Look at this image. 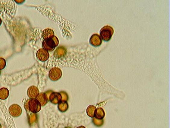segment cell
I'll return each mask as SVG.
<instances>
[{
  "instance_id": "14",
  "label": "cell",
  "mask_w": 170,
  "mask_h": 128,
  "mask_svg": "<svg viewBox=\"0 0 170 128\" xmlns=\"http://www.w3.org/2000/svg\"><path fill=\"white\" fill-rule=\"evenodd\" d=\"M9 90L7 88H3L0 89V99H7L9 95Z\"/></svg>"
},
{
  "instance_id": "22",
  "label": "cell",
  "mask_w": 170,
  "mask_h": 128,
  "mask_svg": "<svg viewBox=\"0 0 170 128\" xmlns=\"http://www.w3.org/2000/svg\"><path fill=\"white\" fill-rule=\"evenodd\" d=\"M2 19H1V18H0V26L2 25Z\"/></svg>"
},
{
  "instance_id": "15",
  "label": "cell",
  "mask_w": 170,
  "mask_h": 128,
  "mask_svg": "<svg viewBox=\"0 0 170 128\" xmlns=\"http://www.w3.org/2000/svg\"><path fill=\"white\" fill-rule=\"evenodd\" d=\"M58 104V108L59 111L61 112H66L69 108V105L67 102L61 101Z\"/></svg>"
},
{
  "instance_id": "3",
  "label": "cell",
  "mask_w": 170,
  "mask_h": 128,
  "mask_svg": "<svg viewBox=\"0 0 170 128\" xmlns=\"http://www.w3.org/2000/svg\"><path fill=\"white\" fill-rule=\"evenodd\" d=\"M99 33L102 39L104 41H108L111 40L112 37L114 30L112 27L106 25L102 28Z\"/></svg>"
},
{
  "instance_id": "1",
  "label": "cell",
  "mask_w": 170,
  "mask_h": 128,
  "mask_svg": "<svg viewBox=\"0 0 170 128\" xmlns=\"http://www.w3.org/2000/svg\"><path fill=\"white\" fill-rule=\"evenodd\" d=\"M41 107L40 103L36 99L28 100L24 105L25 109L27 112L35 114L40 112Z\"/></svg>"
},
{
  "instance_id": "8",
  "label": "cell",
  "mask_w": 170,
  "mask_h": 128,
  "mask_svg": "<svg viewBox=\"0 0 170 128\" xmlns=\"http://www.w3.org/2000/svg\"><path fill=\"white\" fill-rule=\"evenodd\" d=\"M90 44L95 47H99L101 45L102 43V39L98 34H94L91 36L90 38Z\"/></svg>"
},
{
  "instance_id": "10",
  "label": "cell",
  "mask_w": 170,
  "mask_h": 128,
  "mask_svg": "<svg viewBox=\"0 0 170 128\" xmlns=\"http://www.w3.org/2000/svg\"><path fill=\"white\" fill-rule=\"evenodd\" d=\"M36 99L38 100L41 106H45L47 103L48 101L49 100L48 97L46 93H39Z\"/></svg>"
},
{
  "instance_id": "13",
  "label": "cell",
  "mask_w": 170,
  "mask_h": 128,
  "mask_svg": "<svg viewBox=\"0 0 170 128\" xmlns=\"http://www.w3.org/2000/svg\"><path fill=\"white\" fill-rule=\"evenodd\" d=\"M105 116V113L102 108H98L96 109L94 117L98 119L102 120L104 118Z\"/></svg>"
},
{
  "instance_id": "21",
  "label": "cell",
  "mask_w": 170,
  "mask_h": 128,
  "mask_svg": "<svg viewBox=\"0 0 170 128\" xmlns=\"http://www.w3.org/2000/svg\"><path fill=\"white\" fill-rule=\"evenodd\" d=\"M77 128H86L85 127L83 126H79Z\"/></svg>"
},
{
  "instance_id": "24",
  "label": "cell",
  "mask_w": 170,
  "mask_h": 128,
  "mask_svg": "<svg viewBox=\"0 0 170 128\" xmlns=\"http://www.w3.org/2000/svg\"><path fill=\"white\" fill-rule=\"evenodd\" d=\"M70 128V127H66V128Z\"/></svg>"
},
{
  "instance_id": "2",
  "label": "cell",
  "mask_w": 170,
  "mask_h": 128,
  "mask_svg": "<svg viewBox=\"0 0 170 128\" xmlns=\"http://www.w3.org/2000/svg\"><path fill=\"white\" fill-rule=\"evenodd\" d=\"M59 42L58 38L54 36L52 38L43 40L42 44V48L48 51H52L58 45Z\"/></svg>"
},
{
  "instance_id": "25",
  "label": "cell",
  "mask_w": 170,
  "mask_h": 128,
  "mask_svg": "<svg viewBox=\"0 0 170 128\" xmlns=\"http://www.w3.org/2000/svg\"><path fill=\"white\" fill-rule=\"evenodd\" d=\"M1 71H0V74H1Z\"/></svg>"
},
{
  "instance_id": "18",
  "label": "cell",
  "mask_w": 170,
  "mask_h": 128,
  "mask_svg": "<svg viewBox=\"0 0 170 128\" xmlns=\"http://www.w3.org/2000/svg\"><path fill=\"white\" fill-rule=\"evenodd\" d=\"M36 118H37V116H36V114L32 113V114H30V117H29V122L31 124L34 123L36 122Z\"/></svg>"
},
{
  "instance_id": "17",
  "label": "cell",
  "mask_w": 170,
  "mask_h": 128,
  "mask_svg": "<svg viewBox=\"0 0 170 128\" xmlns=\"http://www.w3.org/2000/svg\"><path fill=\"white\" fill-rule=\"evenodd\" d=\"M92 122L95 126L97 127L101 126L104 123L103 120L98 119L93 117L92 118Z\"/></svg>"
},
{
  "instance_id": "6",
  "label": "cell",
  "mask_w": 170,
  "mask_h": 128,
  "mask_svg": "<svg viewBox=\"0 0 170 128\" xmlns=\"http://www.w3.org/2000/svg\"><path fill=\"white\" fill-rule=\"evenodd\" d=\"M37 59L41 62L47 61L49 57V54L48 51L43 48L38 50L36 53Z\"/></svg>"
},
{
  "instance_id": "5",
  "label": "cell",
  "mask_w": 170,
  "mask_h": 128,
  "mask_svg": "<svg viewBox=\"0 0 170 128\" xmlns=\"http://www.w3.org/2000/svg\"><path fill=\"white\" fill-rule=\"evenodd\" d=\"M10 115L14 117H18L21 115L22 109L19 105L14 104L10 106L9 109Z\"/></svg>"
},
{
  "instance_id": "11",
  "label": "cell",
  "mask_w": 170,
  "mask_h": 128,
  "mask_svg": "<svg viewBox=\"0 0 170 128\" xmlns=\"http://www.w3.org/2000/svg\"><path fill=\"white\" fill-rule=\"evenodd\" d=\"M55 35L54 31L52 29L46 28L43 30L42 34V37L43 40L52 38Z\"/></svg>"
},
{
  "instance_id": "20",
  "label": "cell",
  "mask_w": 170,
  "mask_h": 128,
  "mask_svg": "<svg viewBox=\"0 0 170 128\" xmlns=\"http://www.w3.org/2000/svg\"><path fill=\"white\" fill-rule=\"evenodd\" d=\"M61 95V101L67 102L68 100V96L66 92L61 91L60 92Z\"/></svg>"
},
{
  "instance_id": "23",
  "label": "cell",
  "mask_w": 170,
  "mask_h": 128,
  "mask_svg": "<svg viewBox=\"0 0 170 128\" xmlns=\"http://www.w3.org/2000/svg\"><path fill=\"white\" fill-rule=\"evenodd\" d=\"M0 128H2V126H1V124H0Z\"/></svg>"
},
{
  "instance_id": "16",
  "label": "cell",
  "mask_w": 170,
  "mask_h": 128,
  "mask_svg": "<svg viewBox=\"0 0 170 128\" xmlns=\"http://www.w3.org/2000/svg\"><path fill=\"white\" fill-rule=\"evenodd\" d=\"M96 107H94V106H89L87 109V113L88 116L90 117L93 118L94 117V115H95V110H96Z\"/></svg>"
},
{
  "instance_id": "9",
  "label": "cell",
  "mask_w": 170,
  "mask_h": 128,
  "mask_svg": "<svg viewBox=\"0 0 170 128\" xmlns=\"http://www.w3.org/2000/svg\"><path fill=\"white\" fill-rule=\"evenodd\" d=\"M39 93V89L36 86H32L28 89V96L30 99H36Z\"/></svg>"
},
{
  "instance_id": "19",
  "label": "cell",
  "mask_w": 170,
  "mask_h": 128,
  "mask_svg": "<svg viewBox=\"0 0 170 128\" xmlns=\"http://www.w3.org/2000/svg\"><path fill=\"white\" fill-rule=\"evenodd\" d=\"M6 61L4 58H0V71L4 69L6 66Z\"/></svg>"
},
{
  "instance_id": "4",
  "label": "cell",
  "mask_w": 170,
  "mask_h": 128,
  "mask_svg": "<svg viewBox=\"0 0 170 128\" xmlns=\"http://www.w3.org/2000/svg\"><path fill=\"white\" fill-rule=\"evenodd\" d=\"M62 75L61 70L60 68L57 67H53L51 69L49 74V79L53 81L58 80L61 77Z\"/></svg>"
},
{
  "instance_id": "12",
  "label": "cell",
  "mask_w": 170,
  "mask_h": 128,
  "mask_svg": "<svg viewBox=\"0 0 170 128\" xmlns=\"http://www.w3.org/2000/svg\"><path fill=\"white\" fill-rule=\"evenodd\" d=\"M66 48L63 46L59 47L57 48L55 52V57L58 58L63 57V56L66 54Z\"/></svg>"
},
{
  "instance_id": "7",
  "label": "cell",
  "mask_w": 170,
  "mask_h": 128,
  "mask_svg": "<svg viewBox=\"0 0 170 128\" xmlns=\"http://www.w3.org/2000/svg\"><path fill=\"white\" fill-rule=\"evenodd\" d=\"M49 101L54 104H58L61 101V94L56 92H52L49 97Z\"/></svg>"
}]
</instances>
